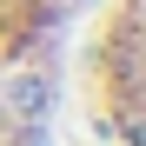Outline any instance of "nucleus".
Returning <instances> with one entry per match:
<instances>
[{"label": "nucleus", "instance_id": "nucleus-2", "mask_svg": "<svg viewBox=\"0 0 146 146\" xmlns=\"http://www.w3.org/2000/svg\"><path fill=\"white\" fill-rule=\"evenodd\" d=\"M73 93L106 146H139V0H100L73 46Z\"/></svg>", "mask_w": 146, "mask_h": 146}, {"label": "nucleus", "instance_id": "nucleus-1", "mask_svg": "<svg viewBox=\"0 0 146 146\" xmlns=\"http://www.w3.org/2000/svg\"><path fill=\"white\" fill-rule=\"evenodd\" d=\"M100 0H0V146H60L73 46Z\"/></svg>", "mask_w": 146, "mask_h": 146}]
</instances>
